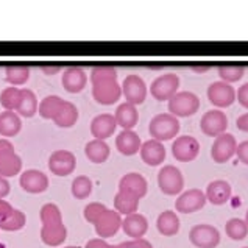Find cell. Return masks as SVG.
<instances>
[{
  "instance_id": "51",
  "label": "cell",
  "mask_w": 248,
  "mask_h": 248,
  "mask_svg": "<svg viewBox=\"0 0 248 248\" xmlns=\"http://www.w3.org/2000/svg\"><path fill=\"white\" fill-rule=\"evenodd\" d=\"M245 223H247V226H248V211H247V216H245Z\"/></svg>"
},
{
  "instance_id": "10",
  "label": "cell",
  "mask_w": 248,
  "mask_h": 248,
  "mask_svg": "<svg viewBox=\"0 0 248 248\" xmlns=\"http://www.w3.org/2000/svg\"><path fill=\"white\" fill-rule=\"evenodd\" d=\"M202 131L209 138H217L223 134L228 128V117L220 109H211L203 114L200 120Z\"/></svg>"
},
{
  "instance_id": "52",
  "label": "cell",
  "mask_w": 248,
  "mask_h": 248,
  "mask_svg": "<svg viewBox=\"0 0 248 248\" xmlns=\"http://www.w3.org/2000/svg\"><path fill=\"white\" fill-rule=\"evenodd\" d=\"M66 248H78V247H66Z\"/></svg>"
},
{
  "instance_id": "13",
  "label": "cell",
  "mask_w": 248,
  "mask_h": 248,
  "mask_svg": "<svg viewBox=\"0 0 248 248\" xmlns=\"http://www.w3.org/2000/svg\"><path fill=\"white\" fill-rule=\"evenodd\" d=\"M77 158L69 150H56L48 158V169L56 176H67L75 170Z\"/></svg>"
},
{
  "instance_id": "44",
  "label": "cell",
  "mask_w": 248,
  "mask_h": 248,
  "mask_svg": "<svg viewBox=\"0 0 248 248\" xmlns=\"http://www.w3.org/2000/svg\"><path fill=\"white\" fill-rule=\"evenodd\" d=\"M236 100L242 105L245 109H248V83H245L244 86L239 88V91L236 92Z\"/></svg>"
},
{
  "instance_id": "16",
  "label": "cell",
  "mask_w": 248,
  "mask_h": 248,
  "mask_svg": "<svg viewBox=\"0 0 248 248\" xmlns=\"http://www.w3.org/2000/svg\"><path fill=\"white\" fill-rule=\"evenodd\" d=\"M19 184H20V187L28 194H41V192H46L47 190L48 178L44 172H41V170L30 169V170H25V172L20 175Z\"/></svg>"
},
{
  "instance_id": "6",
  "label": "cell",
  "mask_w": 248,
  "mask_h": 248,
  "mask_svg": "<svg viewBox=\"0 0 248 248\" xmlns=\"http://www.w3.org/2000/svg\"><path fill=\"white\" fill-rule=\"evenodd\" d=\"M180 88V77L176 74H164L159 75L156 80L152 83L150 94L158 102H169Z\"/></svg>"
},
{
  "instance_id": "23",
  "label": "cell",
  "mask_w": 248,
  "mask_h": 248,
  "mask_svg": "<svg viewBox=\"0 0 248 248\" xmlns=\"http://www.w3.org/2000/svg\"><path fill=\"white\" fill-rule=\"evenodd\" d=\"M122 228L126 236L131 239H142L148 230V220L142 214L134 212L131 216H126L122 220Z\"/></svg>"
},
{
  "instance_id": "34",
  "label": "cell",
  "mask_w": 248,
  "mask_h": 248,
  "mask_svg": "<svg viewBox=\"0 0 248 248\" xmlns=\"http://www.w3.org/2000/svg\"><path fill=\"white\" fill-rule=\"evenodd\" d=\"M225 231H226V236L232 240H244L248 236V226L245 223V220L242 218H230L228 222L225 225Z\"/></svg>"
},
{
  "instance_id": "28",
  "label": "cell",
  "mask_w": 248,
  "mask_h": 248,
  "mask_svg": "<svg viewBox=\"0 0 248 248\" xmlns=\"http://www.w3.org/2000/svg\"><path fill=\"white\" fill-rule=\"evenodd\" d=\"M78 120V108L72 103L64 100L61 105V108L56 112V116L53 117V122L61 126V128H70L74 126Z\"/></svg>"
},
{
  "instance_id": "3",
  "label": "cell",
  "mask_w": 248,
  "mask_h": 248,
  "mask_svg": "<svg viewBox=\"0 0 248 248\" xmlns=\"http://www.w3.org/2000/svg\"><path fill=\"white\" fill-rule=\"evenodd\" d=\"M22 159L14 152V145L8 139H0V175L10 178L20 172Z\"/></svg>"
},
{
  "instance_id": "24",
  "label": "cell",
  "mask_w": 248,
  "mask_h": 248,
  "mask_svg": "<svg viewBox=\"0 0 248 248\" xmlns=\"http://www.w3.org/2000/svg\"><path fill=\"white\" fill-rule=\"evenodd\" d=\"M67 228L64 223H52V225H42L41 228V239L42 242L48 247H58L66 240Z\"/></svg>"
},
{
  "instance_id": "9",
  "label": "cell",
  "mask_w": 248,
  "mask_h": 248,
  "mask_svg": "<svg viewBox=\"0 0 248 248\" xmlns=\"http://www.w3.org/2000/svg\"><path fill=\"white\" fill-rule=\"evenodd\" d=\"M122 95L125 97L126 103L133 106L142 105L147 98V84L139 75L131 74L122 83Z\"/></svg>"
},
{
  "instance_id": "2",
  "label": "cell",
  "mask_w": 248,
  "mask_h": 248,
  "mask_svg": "<svg viewBox=\"0 0 248 248\" xmlns=\"http://www.w3.org/2000/svg\"><path fill=\"white\" fill-rule=\"evenodd\" d=\"M198 109H200V98L194 92H176L169 100V114L175 116L176 119L194 116Z\"/></svg>"
},
{
  "instance_id": "48",
  "label": "cell",
  "mask_w": 248,
  "mask_h": 248,
  "mask_svg": "<svg viewBox=\"0 0 248 248\" xmlns=\"http://www.w3.org/2000/svg\"><path fill=\"white\" fill-rule=\"evenodd\" d=\"M236 125H237V128H239L240 131L248 133V112H245V114H242V116H240V117L237 119Z\"/></svg>"
},
{
  "instance_id": "29",
  "label": "cell",
  "mask_w": 248,
  "mask_h": 248,
  "mask_svg": "<svg viewBox=\"0 0 248 248\" xmlns=\"http://www.w3.org/2000/svg\"><path fill=\"white\" fill-rule=\"evenodd\" d=\"M39 103H38V97L31 89H20V103L19 108L16 109V114L20 117H33L38 112Z\"/></svg>"
},
{
  "instance_id": "42",
  "label": "cell",
  "mask_w": 248,
  "mask_h": 248,
  "mask_svg": "<svg viewBox=\"0 0 248 248\" xmlns=\"http://www.w3.org/2000/svg\"><path fill=\"white\" fill-rule=\"evenodd\" d=\"M114 248H153V245L148 242L147 239H131L126 240V242H122L119 245H114Z\"/></svg>"
},
{
  "instance_id": "30",
  "label": "cell",
  "mask_w": 248,
  "mask_h": 248,
  "mask_svg": "<svg viewBox=\"0 0 248 248\" xmlns=\"http://www.w3.org/2000/svg\"><path fill=\"white\" fill-rule=\"evenodd\" d=\"M84 153H86V158L94 162V164H102L106 159L109 158V145L105 142V140H89L84 147Z\"/></svg>"
},
{
  "instance_id": "1",
  "label": "cell",
  "mask_w": 248,
  "mask_h": 248,
  "mask_svg": "<svg viewBox=\"0 0 248 248\" xmlns=\"http://www.w3.org/2000/svg\"><path fill=\"white\" fill-rule=\"evenodd\" d=\"M180 120L175 116L169 114V112H162V114L155 116L150 120V125H148V133L155 140H159V142H164V140H170L175 136H178L180 133Z\"/></svg>"
},
{
  "instance_id": "7",
  "label": "cell",
  "mask_w": 248,
  "mask_h": 248,
  "mask_svg": "<svg viewBox=\"0 0 248 248\" xmlns=\"http://www.w3.org/2000/svg\"><path fill=\"white\" fill-rule=\"evenodd\" d=\"M237 150V140L230 133H223L217 136L214 144L211 148V158L216 161L217 164H225L236 155Z\"/></svg>"
},
{
  "instance_id": "38",
  "label": "cell",
  "mask_w": 248,
  "mask_h": 248,
  "mask_svg": "<svg viewBox=\"0 0 248 248\" xmlns=\"http://www.w3.org/2000/svg\"><path fill=\"white\" fill-rule=\"evenodd\" d=\"M245 69L244 66H220L218 67V75L225 83H236L244 77Z\"/></svg>"
},
{
  "instance_id": "49",
  "label": "cell",
  "mask_w": 248,
  "mask_h": 248,
  "mask_svg": "<svg viewBox=\"0 0 248 248\" xmlns=\"http://www.w3.org/2000/svg\"><path fill=\"white\" fill-rule=\"evenodd\" d=\"M61 70V67L60 66H55V67H42V72H46L47 75H53V74H56V72H60Z\"/></svg>"
},
{
  "instance_id": "33",
  "label": "cell",
  "mask_w": 248,
  "mask_h": 248,
  "mask_svg": "<svg viewBox=\"0 0 248 248\" xmlns=\"http://www.w3.org/2000/svg\"><path fill=\"white\" fill-rule=\"evenodd\" d=\"M62 102H64V100H62V98L58 97V95H48L39 103L38 112L41 114L42 119L53 120V117L56 116V112H58V109L61 108Z\"/></svg>"
},
{
  "instance_id": "8",
  "label": "cell",
  "mask_w": 248,
  "mask_h": 248,
  "mask_svg": "<svg viewBox=\"0 0 248 248\" xmlns=\"http://www.w3.org/2000/svg\"><path fill=\"white\" fill-rule=\"evenodd\" d=\"M92 97L97 103L109 106L114 105L120 97H122V86L117 80H105L92 83Z\"/></svg>"
},
{
  "instance_id": "14",
  "label": "cell",
  "mask_w": 248,
  "mask_h": 248,
  "mask_svg": "<svg viewBox=\"0 0 248 248\" xmlns=\"http://www.w3.org/2000/svg\"><path fill=\"white\" fill-rule=\"evenodd\" d=\"M172 153L176 161L190 162L200 153V142L192 136H180L175 139L172 145Z\"/></svg>"
},
{
  "instance_id": "4",
  "label": "cell",
  "mask_w": 248,
  "mask_h": 248,
  "mask_svg": "<svg viewBox=\"0 0 248 248\" xmlns=\"http://www.w3.org/2000/svg\"><path fill=\"white\" fill-rule=\"evenodd\" d=\"M158 186L166 195H178L184 187V176L175 166H164L158 173Z\"/></svg>"
},
{
  "instance_id": "45",
  "label": "cell",
  "mask_w": 248,
  "mask_h": 248,
  "mask_svg": "<svg viewBox=\"0 0 248 248\" xmlns=\"http://www.w3.org/2000/svg\"><path fill=\"white\" fill-rule=\"evenodd\" d=\"M236 155L240 162H244L245 166H248V140H244V142L237 144Z\"/></svg>"
},
{
  "instance_id": "46",
  "label": "cell",
  "mask_w": 248,
  "mask_h": 248,
  "mask_svg": "<svg viewBox=\"0 0 248 248\" xmlns=\"http://www.w3.org/2000/svg\"><path fill=\"white\" fill-rule=\"evenodd\" d=\"M84 248H114V245H109L105 239L95 237V239H91Z\"/></svg>"
},
{
  "instance_id": "15",
  "label": "cell",
  "mask_w": 248,
  "mask_h": 248,
  "mask_svg": "<svg viewBox=\"0 0 248 248\" xmlns=\"http://www.w3.org/2000/svg\"><path fill=\"white\" fill-rule=\"evenodd\" d=\"M97 236H100V239L112 237L116 236V232L122 228V217L116 209H106L103 214L97 218V222L94 223Z\"/></svg>"
},
{
  "instance_id": "36",
  "label": "cell",
  "mask_w": 248,
  "mask_h": 248,
  "mask_svg": "<svg viewBox=\"0 0 248 248\" xmlns=\"http://www.w3.org/2000/svg\"><path fill=\"white\" fill-rule=\"evenodd\" d=\"M92 194V181L89 176L80 175L72 181V195L78 200H84Z\"/></svg>"
},
{
  "instance_id": "20",
  "label": "cell",
  "mask_w": 248,
  "mask_h": 248,
  "mask_svg": "<svg viewBox=\"0 0 248 248\" xmlns=\"http://www.w3.org/2000/svg\"><path fill=\"white\" fill-rule=\"evenodd\" d=\"M232 194V189H231V184L225 180H216V181H211L206 187V200L216 206H222L226 202L231 198Z\"/></svg>"
},
{
  "instance_id": "18",
  "label": "cell",
  "mask_w": 248,
  "mask_h": 248,
  "mask_svg": "<svg viewBox=\"0 0 248 248\" xmlns=\"http://www.w3.org/2000/svg\"><path fill=\"white\" fill-rule=\"evenodd\" d=\"M139 152H140V158H142V161L147 166L156 167L166 161V147L159 140L155 139L147 140V142L142 144Z\"/></svg>"
},
{
  "instance_id": "43",
  "label": "cell",
  "mask_w": 248,
  "mask_h": 248,
  "mask_svg": "<svg viewBox=\"0 0 248 248\" xmlns=\"http://www.w3.org/2000/svg\"><path fill=\"white\" fill-rule=\"evenodd\" d=\"M13 211H14V208L11 206V204L6 200H3V198H0V223L8 220L13 214Z\"/></svg>"
},
{
  "instance_id": "32",
  "label": "cell",
  "mask_w": 248,
  "mask_h": 248,
  "mask_svg": "<svg viewBox=\"0 0 248 248\" xmlns=\"http://www.w3.org/2000/svg\"><path fill=\"white\" fill-rule=\"evenodd\" d=\"M30 78V67L27 66H8L5 69V80L14 88L25 84Z\"/></svg>"
},
{
  "instance_id": "50",
  "label": "cell",
  "mask_w": 248,
  "mask_h": 248,
  "mask_svg": "<svg viewBox=\"0 0 248 248\" xmlns=\"http://www.w3.org/2000/svg\"><path fill=\"white\" fill-rule=\"evenodd\" d=\"M195 72H204V70H208V67H194Z\"/></svg>"
},
{
  "instance_id": "25",
  "label": "cell",
  "mask_w": 248,
  "mask_h": 248,
  "mask_svg": "<svg viewBox=\"0 0 248 248\" xmlns=\"http://www.w3.org/2000/svg\"><path fill=\"white\" fill-rule=\"evenodd\" d=\"M114 119H116V124L122 126L124 130H133L139 122V112L136 109V106L125 102L122 105H119V108L116 109Z\"/></svg>"
},
{
  "instance_id": "53",
  "label": "cell",
  "mask_w": 248,
  "mask_h": 248,
  "mask_svg": "<svg viewBox=\"0 0 248 248\" xmlns=\"http://www.w3.org/2000/svg\"><path fill=\"white\" fill-rule=\"evenodd\" d=\"M244 248H248V247H244Z\"/></svg>"
},
{
  "instance_id": "17",
  "label": "cell",
  "mask_w": 248,
  "mask_h": 248,
  "mask_svg": "<svg viewBox=\"0 0 248 248\" xmlns=\"http://www.w3.org/2000/svg\"><path fill=\"white\" fill-rule=\"evenodd\" d=\"M119 190H124V192L136 195L140 200V198L147 195L148 183H147V180L140 173L131 172V173L124 175L122 178H120V181H119Z\"/></svg>"
},
{
  "instance_id": "39",
  "label": "cell",
  "mask_w": 248,
  "mask_h": 248,
  "mask_svg": "<svg viewBox=\"0 0 248 248\" xmlns=\"http://www.w3.org/2000/svg\"><path fill=\"white\" fill-rule=\"evenodd\" d=\"M25 223H27V217H25L24 212L19 211V209H14L8 220L0 223V230H3V231H19V230L24 228Z\"/></svg>"
},
{
  "instance_id": "35",
  "label": "cell",
  "mask_w": 248,
  "mask_h": 248,
  "mask_svg": "<svg viewBox=\"0 0 248 248\" xmlns=\"http://www.w3.org/2000/svg\"><path fill=\"white\" fill-rule=\"evenodd\" d=\"M19 103H20V89L19 88H14L10 86L2 91L0 94V105L3 106L5 111H14L19 108Z\"/></svg>"
},
{
  "instance_id": "26",
  "label": "cell",
  "mask_w": 248,
  "mask_h": 248,
  "mask_svg": "<svg viewBox=\"0 0 248 248\" xmlns=\"http://www.w3.org/2000/svg\"><path fill=\"white\" fill-rule=\"evenodd\" d=\"M22 130V120L16 114L14 111H3L0 112V136L13 138L19 134V131Z\"/></svg>"
},
{
  "instance_id": "19",
  "label": "cell",
  "mask_w": 248,
  "mask_h": 248,
  "mask_svg": "<svg viewBox=\"0 0 248 248\" xmlns=\"http://www.w3.org/2000/svg\"><path fill=\"white\" fill-rule=\"evenodd\" d=\"M116 119L112 114H108V112H105V114H98L97 117L92 119L91 122V133L92 136L98 140H105L111 138L112 134L116 131Z\"/></svg>"
},
{
  "instance_id": "37",
  "label": "cell",
  "mask_w": 248,
  "mask_h": 248,
  "mask_svg": "<svg viewBox=\"0 0 248 248\" xmlns=\"http://www.w3.org/2000/svg\"><path fill=\"white\" fill-rule=\"evenodd\" d=\"M42 225H52V223H62V214L60 208L53 203H47L41 208L39 212Z\"/></svg>"
},
{
  "instance_id": "11",
  "label": "cell",
  "mask_w": 248,
  "mask_h": 248,
  "mask_svg": "<svg viewBox=\"0 0 248 248\" xmlns=\"http://www.w3.org/2000/svg\"><path fill=\"white\" fill-rule=\"evenodd\" d=\"M208 98L216 108H228L236 100V89L225 81H214L208 88Z\"/></svg>"
},
{
  "instance_id": "12",
  "label": "cell",
  "mask_w": 248,
  "mask_h": 248,
  "mask_svg": "<svg viewBox=\"0 0 248 248\" xmlns=\"http://www.w3.org/2000/svg\"><path fill=\"white\" fill-rule=\"evenodd\" d=\"M206 195L200 189H189L183 192L175 202V209L181 214H192L204 208L206 204Z\"/></svg>"
},
{
  "instance_id": "47",
  "label": "cell",
  "mask_w": 248,
  "mask_h": 248,
  "mask_svg": "<svg viewBox=\"0 0 248 248\" xmlns=\"http://www.w3.org/2000/svg\"><path fill=\"white\" fill-rule=\"evenodd\" d=\"M10 190H11V186H10L8 180L3 178V176L0 175V198H5L6 195L10 194Z\"/></svg>"
},
{
  "instance_id": "21",
  "label": "cell",
  "mask_w": 248,
  "mask_h": 248,
  "mask_svg": "<svg viewBox=\"0 0 248 248\" xmlns=\"http://www.w3.org/2000/svg\"><path fill=\"white\" fill-rule=\"evenodd\" d=\"M62 86L70 94H78L88 83V75L81 67H67L62 74Z\"/></svg>"
},
{
  "instance_id": "40",
  "label": "cell",
  "mask_w": 248,
  "mask_h": 248,
  "mask_svg": "<svg viewBox=\"0 0 248 248\" xmlns=\"http://www.w3.org/2000/svg\"><path fill=\"white\" fill-rule=\"evenodd\" d=\"M105 80H117V69L112 66H97L91 70V81H105Z\"/></svg>"
},
{
  "instance_id": "31",
  "label": "cell",
  "mask_w": 248,
  "mask_h": 248,
  "mask_svg": "<svg viewBox=\"0 0 248 248\" xmlns=\"http://www.w3.org/2000/svg\"><path fill=\"white\" fill-rule=\"evenodd\" d=\"M114 206H116V211L119 212V214L131 216L139 208V198L133 194L119 190L117 195L114 197Z\"/></svg>"
},
{
  "instance_id": "5",
  "label": "cell",
  "mask_w": 248,
  "mask_h": 248,
  "mask_svg": "<svg viewBox=\"0 0 248 248\" xmlns=\"http://www.w3.org/2000/svg\"><path fill=\"white\" fill-rule=\"evenodd\" d=\"M189 240L197 248H216L220 244V232H218L216 226L200 223L190 230Z\"/></svg>"
},
{
  "instance_id": "27",
  "label": "cell",
  "mask_w": 248,
  "mask_h": 248,
  "mask_svg": "<svg viewBox=\"0 0 248 248\" xmlns=\"http://www.w3.org/2000/svg\"><path fill=\"white\" fill-rule=\"evenodd\" d=\"M156 228L162 236L172 237L180 231V218L175 211H162L158 216Z\"/></svg>"
},
{
  "instance_id": "22",
  "label": "cell",
  "mask_w": 248,
  "mask_h": 248,
  "mask_svg": "<svg viewBox=\"0 0 248 248\" xmlns=\"http://www.w3.org/2000/svg\"><path fill=\"white\" fill-rule=\"evenodd\" d=\"M116 147L125 156H133L140 150L142 142H140L138 133H134L133 130H122L116 138Z\"/></svg>"
},
{
  "instance_id": "41",
  "label": "cell",
  "mask_w": 248,
  "mask_h": 248,
  "mask_svg": "<svg viewBox=\"0 0 248 248\" xmlns=\"http://www.w3.org/2000/svg\"><path fill=\"white\" fill-rule=\"evenodd\" d=\"M106 209H108V208L103 206V204L98 203V202L89 203L88 206L84 208V218H86L89 223H95L97 218L100 217Z\"/></svg>"
}]
</instances>
